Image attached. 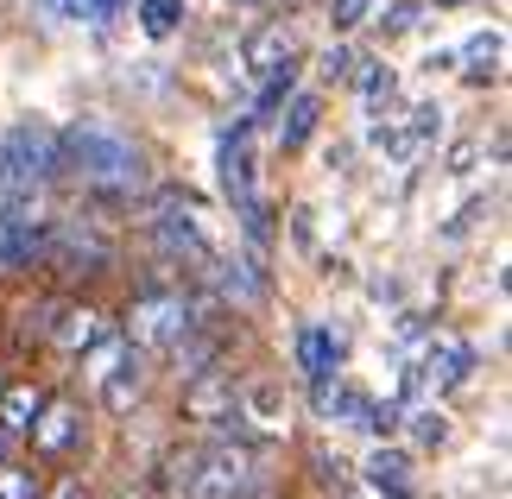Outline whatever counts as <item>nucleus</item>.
I'll use <instances>...</instances> for the list:
<instances>
[{"label": "nucleus", "instance_id": "obj_33", "mask_svg": "<svg viewBox=\"0 0 512 499\" xmlns=\"http://www.w3.org/2000/svg\"><path fill=\"white\" fill-rule=\"evenodd\" d=\"M0 386H7V379H0Z\"/></svg>", "mask_w": 512, "mask_h": 499}, {"label": "nucleus", "instance_id": "obj_10", "mask_svg": "<svg viewBox=\"0 0 512 499\" xmlns=\"http://www.w3.org/2000/svg\"><path fill=\"white\" fill-rule=\"evenodd\" d=\"M184 417H196V424H222V417H241V392H234L228 373H190L184 386Z\"/></svg>", "mask_w": 512, "mask_h": 499}, {"label": "nucleus", "instance_id": "obj_3", "mask_svg": "<svg viewBox=\"0 0 512 499\" xmlns=\"http://www.w3.org/2000/svg\"><path fill=\"white\" fill-rule=\"evenodd\" d=\"M196 310H209V297H190V291H177V285H152V291H140L127 304V342L133 348H152V354H171L190 329H203V316H196Z\"/></svg>", "mask_w": 512, "mask_h": 499}, {"label": "nucleus", "instance_id": "obj_20", "mask_svg": "<svg viewBox=\"0 0 512 499\" xmlns=\"http://www.w3.org/2000/svg\"><path fill=\"white\" fill-rule=\"evenodd\" d=\"M222 184H228L234 203H247V196H253V152H247V133L234 139V146H222Z\"/></svg>", "mask_w": 512, "mask_h": 499}, {"label": "nucleus", "instance_id": "obj_24", "mask_svg": "<svg viewBox=\"0 0 512 499\" xmlns=\"http://www.w3.org/2000/svg\"><path fill=\"white\" fill-rule=\"evenodd\" d=\"M361 95H367V114H380V108H392V95H399V83H392V70H380V64H373V70L361 76Z\"/></svg>", "mask_w": 512, "mask_h": 499}, {"label": "nucleus", "instance_id": "obj_17", "mask_svg": "<svg viewBox=\"0 0 512 499\" xmlns=\"http://www.w3.org/2000/svg\"><path fill=\"white\" fill-rule=\"evenodd\" d=\"M291 57H298V38H291L285 26H272V32H260V38H247V64L253 70H285L291 64Z\"/></svg>", "mask_w": 512, "mask_h": 499}, {"label": "nucleus", "instance_id": "obj_25", "mask_svg": "<svg viewBox=\"0 0 512 499\" xmlns=\"http://www.w3.org/2000/svg\"><path fill=\"white\" fill-rule=\"evenodd\" d=\"M0 499H45V487H38L32 468H7V462H0Z\"/></svg>", "mask_w": 512, "mask_h": 499}, {"label": "nucleus", "instance_id": "obj_16", "mask_svg": "<svg viewBox=\"0 0 512 499\" xmlns=\"http://www.w3.org/2000/svg\"><path fill=\"white\" fill-rule=\"evenodd\" d=\"M317 411L323 417H336V424H367V411H373V398L367 392H354V386H317Z\"/></svg>", "mask_w": 512, "mask_h": 499}, {"label": "nucleus", "instance_id": "obj_4", "mask_svg": "<svg viewBox=\"0 0 512 499\" xmlns=\"http://www.w3.org/2000/svg\"><path fill=\"white\" fill-rule=\"evenodd\" d=\"M38 266H51L64 285L102 278V272H114V234L95 222V215H51V228H45V259H38Z\"/></svg>", "mask_w": 512, "mask_h": 499}, {"label": "nucleus", "instance_id": "obj_29", "mask_svg": "<svg viewBox=\"0 0 512 499\" xmlns=\"http://www.w3.org/2000/svg\"><path fill=\"white\" fill-rule=\"evenodd\" d=\"M57 499H83V487H76V481H64V487H57Z\"/></svg>", "mask_w": 512, "mask_h": 499}, {"label": "nucleus", "instance_id": "obj_22", "mask_svg": "<svg viewBox=\"0 0 512 499\" xmlns=\"http://www.w3.org/2000/svg\"><path fill=\"white\" fill-rule=\"evenodd\" d=\"M380 26H386V38L418 32V26H424V0H392V7L380 13Z\"/></svg>", "mask_w": 512, "mask_h": 499}, {"label": "nucleus", "instance_id": "obj_31", "mask_svg": "<svg viewBox=\"0 0 512 499\" xmlns=\"http://www.w3.org/2000/svg\"><path fill=\"white\" fill-rule=\"evenodd\" d=\"M234 7H266V0H234Z\"/></svg>", "mask_w": 512, "mask_h": 499}, {"label": "nucleus", "instance_id": "obj_1", "mask_svg": "<svg viewBox=\"0 0 512 499\" xmlns=\"http://www.w3.org/2000/svg\"><path fill=\"white\" fill-rule=\"evenodd\" d=\"M57 171H70L102 203H121V196L146 190V152L114 121H76L57 133Z\"/></svg>", "mask_w": 512, "mask_h": 499}, {"label": "nucleus", "instance_id": "obj_28", "mask_svg": "<svg viewBox=\"0 0 512 499\" xmlns=\"http://www.w3.org/2000/svg\"><path fill=\"white\" fill-rule=\"evenodd\" d=\"M323 76H329V83L354 76V51H348V45H329V51H323Z\"/></svg>", "mask_w": 512, "mask_h": 499}, {"label": "nucleus", "instance_id": "obj_18", "mask_svg": "<svg viewBox=\"0 0 512 499\" xmlns=\"http://www.w3.org/2000/svg\"><path fill=\"white\" fill-rule=\"evenodd\" d=\"M317 114H323V102H317V95H298V102L285 108V121H279V146H285V152H298L304 139L317 133Z\"/></svg>", "mask_w": 512, "mask_h": 499}, {"label": "nucleus", "instance_id": "obj_2", "mask_svg": "<svg viewBox=\"0 0 512 499\" xmlns=\"http://www.w3.org/2000/svg\"><path fill=\"white\" fill-rule=\"evenodd\" d=\"M171 468H177L171 481L184 487L190 499H253V487H260V462H253L247 443L190 449V455H177Z\"/></svg>", "mask_w": 512, "mask_h": 499}, {"label": "nucleus", "instance_id": "obj_27", "mask_svg": "<svg viewBox=\"0 0 512 499\" xmlns=\"http://www.w3.org/2000/svg\"><path fill=\"white\" fill-rule=\"evenodd\" d=\"M373 13V0H329V26L348 32V26H361V19Z\"/></svg>", "mask_w": 512, "mask_h": 499}, {"label": "nucleus", "instance_id": "obj_21", "mask_svg": "<svg viewBox=\"0 0 512 499\" xmlns=\"http://www.w3.org/2000/svg\"><path fill=\"white\" fill-rule=\"evenodd\" d=\"M184 0H140V26L146 38H171V32H184Z\"/></svg>", "mask_w": 512, "mask_h": 499}, {"label": "nucleus", "instance_id": "obj_5", "mask_svg": "<svg viewBox=\"0 0 512 499\" xmlns=\"http://www.w3.org/2000/svg\"><path fill=\"white\" fill-rule=\"evenodd\" d=\"M57 177V127L13 121L0 133V190H45Z\"/></svg>", "mask_w": 512, "mask_h": 499}, {"label": "nucleus", "instance_id": "obj_19", "mask_svg": "<svg viewBox=\"0 0 512 499\" xmlns=\"http://www.w3.org/2000/svg\"><path fill=\"white\" fill-rule=\"evenodd\" d=\"M468 83H494L500 76V57H506V38L500 32H481V38H468Z\"/></svg>", "mask_w": 512, "mask_h": 499}, {"label": "nucleus", "instance_id": "obj_8", "mask_svg": "<svg viewBox=\"0 0 512 499\" xmlns=\"http://www.w3.org/2000/svg\"><path fill=\"white\" fill-rule=\"evenodd\" d=\"M95 379H102V405H108L114 417H127V411L146 398V361H140L133 348H108L102 367H95Z\"/></svg>", "mask_w": 512, "mask_h": 499}, {"label": "nucleus", "instance_id": "obj_9", "mask_svg": "<svg viewBox=\"0 0 512 499\" xmlns=\"http://www.w3.org/2000/svg\"><path fill=\"white\" fill-rule=\"evenodd\" d=\"M26 436H32V449L45 455V462H64V455L83 443V411L64 405V398H45V411L32 417V430H26Z\"/></svg>", "mask_w": 512, "mask_h": 499}, {"label": "nucleus", "instance_id": "obj_14", "mask_svg": "<svg viewBox=\"0 0 512 499\" xmlns=\"http://www.w3.org/2000/svg\"><path fill=\"white\" fill-rule=\"evenodd\" d=\"M468 367H475V348H468L462 335H443V342H437V354H430V386H437V392L462 386V379H468Z\"/></svg>", "mask_w": 512, "mask_h": 499}, {"label": "nucleus", "instance_id": "obj_13", "mask_svg": "<svg viewBox=\"0 0 512 499\" xmlns=\"http://www.w3.org/2000/svg\"><path fill=\"white\" fill-rule=\"evenodd\" d=\"M215 285H222L228 304H260V297H266V278L253 272V259H215Z\"/></svg>", "mask_w": 512, "mask_h": 499}, {"label": "nucleus", "instance_id": "obj_23", "mask_svg": "<svg viewBox=\"0 0 512 499\" xmlns=\"http://www.w3.org/2000/svg\"><path fill=\"white\" fill-rule=\"evenodd\" d=\"M367 481L373 487H386V493H405V455H373V462H367Z\"/></svg>", "mask_w": 512, "mask_h": 499}, {"label": "nucleus", "instance_id": "obj_11", "mask_svg": "<svg viewBox=\"0 0 512 499\" xmlns=\"http://www.w3.org/2000/svg\"><path fill=\"white\" fill-rule=\"evenodd\" d=\"M51 342L64 348V354H95V348L108 342V316L95 310V304H70V310H57Z\"/></svg>", "mask_w": 512, "mask_h": 499}, {"label": "nucleus", "instance_id": "obj_6", "mask_svg": "<svg viewBox=\"0 0 512 499\" xmlns=\"http://www.w3.org/2000/svg\"><path fill=\"white\" fill-rule=\"evenodd\" d=\"M45 228L38 190H0V272H32L45 259Z\"/></svg>", "mask_w": 512, "mask_h": 499}, {"label": "nucleus", "instance_id": "obj_7", "mask_svg": "<svg viewBox=\"0 0 512 499\" xmlns=\"http://www.w3.org/2000/svg\"><path fill=\"white\" fill-rule=\"evenodd\" d=\"M152 234H159V247L171 259H209L215 253L203 222L190 215V196H159V203H152Z\"/></svg>", "mask_w": 512, "mask_h": 499}, {"label": "nucleus", "instance_id": "obj_12", "mask_svg": "<svg viewBox=\"0 0 512 499\" xmlns=\"http://www.w3.org/2000/svg\"><path fill=\"white\" fill-rule=\"evenodd\" d=\"M298 367L317 379H336V367H342V335H329V329H304L298 335Z\"/></svg>", "mask_w": 512, "mask_h": 499}, {"label": "nucleus", "instance_id": "obj_15", "mask_svg": "<svg viewBox=\"0 0 512 499\" xmlns=\"http://www.w3.org/2000/svg\"><path fill=\"white\" fill-rule=\"evenodd\" d=\"M38 411H45V386H0V424L13 436H26Z\"/></svg>", "mask_w": 512, "mask_h": 499}, {"label": "nucleus", "instance_id": "obj_32", "mask_svg": "<svg viewBox=\"0 0 512 499\" xmlns=\"http://www.w3.org/2000/svg\"><path fill=\"white\" fill-rule=\"evenodd\" d=\"M437 7H462V0H437Z\"/></svg>", "mask_w": 512, "mask_h": 499}, {"label": "nucleus", "instance_id": "obj_30", "mask_svg": "<svg viewBox=\"0 0 512 499\" xmlns=\"http://www.w3.org/2000/svg\"><path fill=\"white\" fill-rule=\"evenodd\" d=\"M7 449H13V430H7V424H0V462H7Z\"/></svg>", "mask_w": 512, "mask_h": 499}, {"label": "nucleus", "instance_id": "obj_26", "mask_svg": "<svg viewBox=\"0 0 512 499\" xmlns=\"http://www.w3.org/2000/svg\"><path fill=\"white\" fill-rule=\"evenodd\" d=\"M70 19H89V26H108L114 13H127V0H57Z\"/></svg>", "mask_w": 512, "mask_h": 499}]
</instances>
